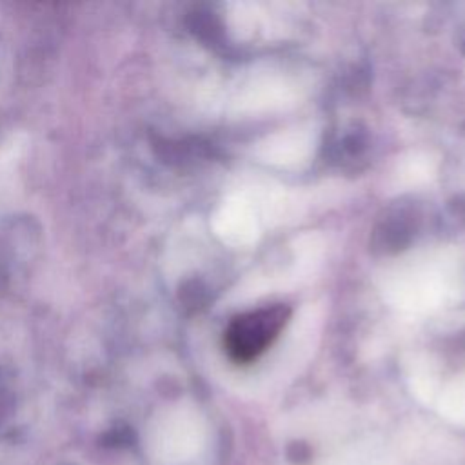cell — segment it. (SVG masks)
I'll use <instances>...</instances> for the list:
<instances>
[{
  "mask_svg": "<svg viewBox=\"0 0 465 465\" xmlns=\"http://www.w3.org/2000/svg\"><path fill=\"white\" fill-rule=\"evenodd\" d=\"M289 320L285 305H267L236 316L225 332V349L236 361L258 358L280 334Z\"/></svg>",
  "mask_w": 465,
  "mask_h": 465,
  "instance_id": "1",
  "label": "cell"
}]
</instances>
